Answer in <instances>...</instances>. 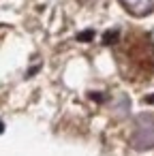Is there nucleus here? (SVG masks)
<instances>
[{"label": "nucleus", "instance_id": "obj_1", "mask_svg": "<svg viewBox=\"0 0 154 156\" xmlns=\"http://www.w3.org/2000/svg\"><path fill=\"white\" fill-rule=\"evenodd\" d=\"M116 62L126 81L135 86L145 83L154 73V43L150 34L143 30H131L116 45Z\"/></svg>", "mask_w": 154, "mask_h": 156}, {"label": "nucleus", "instance_id": "obj_2", "mask_svg": "<svg viewBox=\"0 0 154 156\" xmlns=\"http://www.w3.org/2000/svg\"><path fill=\"white\" fill-rule=\"evenodd\" d=\"M131 145L135 150L154 147V115L152 113H139L135 118L133 133H131Z\"/></svg>", "mask_w": 154, "mask_h": 156}, {"label": "nucleus", "instance_id": "obj_3", "mask_svg": "<svg viewBox=\"0 0 154 156\" xmlns=\"http://www.w3.org/2000/svg\"><path fill=\"white\" fill-rule=\"evenodd\" d=\"M120 2L135 17H145V15L154 13V0H120Z\"/></svg>", "mask_w": 154, "mask_h": 156}, {"label": "nucleus", "instance_id": "obj_4", "mask_svg": "<svg viewBox=\"0 0 154 156\" xmlns=\"http://www.w3.org/2000/svg\"><path fill=\"white\" fill-rule=\"evenodd\" d=\"M81 5H86V7H94V5H98L101 0H79Z\"/></svg>", "mask_w": 154, "mask_h": 156}]
</instances>
